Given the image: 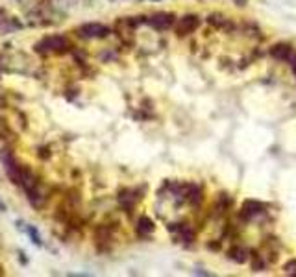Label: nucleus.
I'll list each match as a JSON object with an SVG mask.
<instances>
[{
    "label": "nucleus",
    "instance_id": "obj_8",
    "mask_svg": "<svg viewBox=\"0 0 296 277\" xmlns=\"http://www.w3.org/2000/svg\"><path fill=\"white\" fill-rule=\"evenodd\" d=\"M235 255H233V259L235 260H239V262H245L246 260V257H245V250H235Z\"/></svg>",
    "mask_w": 296,
    "mask_h": 277
},
{
    "label": "nucleus",
    "instance_id": "obj_3",
    "mask_svg": "<svg viewBox=\"0 0 296 277\" xmlns=\"http://www.w3.org/2000/svg\"><path fill=\"white\" fill-rule=\"evenodd\" d=\"M67 43L63 37H46L43 43H39V50H59V48H63Z\"/></svg>",
    "mask_w": 296,
    "mask_h": 277
},
{
    "label": "nucleus",
    "instance_id": "obj_5",
    "mask_svg": "<svg viewBox=\"0 0 296 277\" xmlns=\"http://www.w3.org/2000/svg\"><path fill=\"white\" fill-rule=\"evenodd\" d=\"M271 54L278 59H291V56H293L291 46H287V44H278V46H274Z\"/></svg>",
    "mask_w": 296,
    "mask_h": 277
},
{
    "label": "nucleus",
    "instance_id": "obj_4",
    "mask_svg": "<svg viewBox=\"0 0 296 277\" xmlns=\"http://www.w3.org/2000/svg\"><path fill=\"white\" fill-rule=\"evenodd\" d=\"M196 26H198V17H195V15H187V17L182 19V22L178 26V34H182V35L191 34Z\"/></svg>",
    "mask_w": 296,
    "mask_h": 277
},
{
    "label": "nucleus",
    "instance_id": "obj_2",
    "mask_svg": "<svg viewBox=\"0 0 296 277\" xmlns=\"http://www.w3.org/2000/svg\"><path fill=\"white\" fill-rule=\"evenodd\" d=\"M148 22H150L154 28H158V30H167V28H170V26H172V22H174V17H172L170 13H156L154 17H150V21H148Z\"/></svg>",
    "mask_w": 296,
    "mask_h": 277
},
{
    "label": "nucleus",
    "instance_id": "obj_6",
    "mask_svg": "<svg viewBox=\"0 0 296 277\" xmlns=\"http://www.w3.org/2000/svg\"><path fill=\"white\" fill-rule=\"evenodd\" d=\"M141 233H150L154 229V222L150 218H146V216H143V218L139 220V227H137Z\"/></svg>",
    "mask_w": 296,
    "mask_h": 277
},
{
    "label": "nucleus",
    "instance_id": "obj_1",
    "mask_svg": "<svg viewBox=\"0 0 296 277\" xmlns=\"http://www.w3.org/2000/svg\"><path fill=\"white\" fill-rule=\"evenodd\" d=\"M108 34H110V28L104 24H98V22L84 24L80 28V35L82 37H89V39H93V37H106Z\"/></svg>",
    "mask_w": 296,
    "mask_h": 277
},
{
    "label": "nucleus",
    "instance_id": "obj_9",
    "mask_svg": "<svg viewBox=\"0 0 296 277\" xmlns=\"http://www.w3.org/2000/svg\"><path fill=\"white\" fill-rule=\"evenodd\" d=\"M289 61H293V70H295V74H296V56H295V54L291 56V59H289Z\"/></svg>",
    "mask_w": 296,
    "mask_h": 277
},
{
    "label": "nucleus",
    "instance_id": "obj_7",
    "mask_svg": "<svg viewBox=\"0 0 296 277\" xmlns=\"http://www.w3.org/2000/svg\"><path fill=\"white\" fill-rule=\"evenodd\" d=\"M26 231H28V235L32 236V240H34L35 244H41V236H39V233L35 231L34 226H28V229H26Z\"/></svg>",
    "mask_w": 296,
    "mask_h": 277
}]
</instances>
